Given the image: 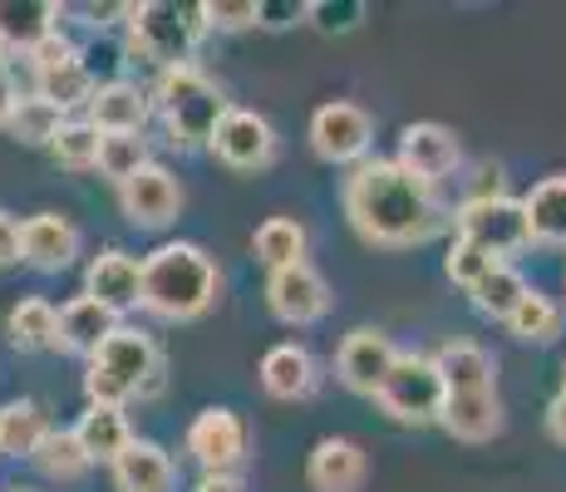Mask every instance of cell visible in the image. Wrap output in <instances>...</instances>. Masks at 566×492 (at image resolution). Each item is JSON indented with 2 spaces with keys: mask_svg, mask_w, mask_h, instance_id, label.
<instances>
[{
  "mask_svg": "<svg viewBox=\"0 0 566 492\" xmlns=\"http://www.w3.org/2000/svg\"><path fill=\"white\" fill-rule=\"evenodd\" d=\"M522 207H527L532 242L566 247V172H557V178H542L537 188L522 197Z\"/></svg>",
  "mask_w": 566,
  "mask_h": 492,
  "instance_id": "cell-28",
  "label": "cell"
},
{
  "mask_svg": "<svg viewBox=\"0 0 566 492\" xmlns=\"http://www.w3.org/2000/svg\"><path fill=\"white\" fill-rule=\"evenodd\" d=\"M306 20L325 35H345V30H355L365 20V0H311Z\"/></svg>",
  "mask_w": 566,
  "mask_h": 492,
  "instance_id": "cell-38",
  "label": "cell"
},
{
  "mask_svg": "<svg viewBox=\"0 0 566 492\" xmlns=\"http://www.w3.org/2000/svg\"><path fill=\"white\" fill-rule=\"evenodd\" d=\"M20 98H25V94L15 90V74H10V64L0 60V128L10 124V114H15V104H20Z\"/></svg>",
  "mask_w": 566,
  "mask_h": 492,
  "instance_id": "cell-43",
  "label": "cell"
},
{
  "mask_svg": "<svg viewBox=\"0 0 566 492\" xmlns=\"http://www.w3.org/2000/svg\"><path fill=\"white\" fill-rule=\"evenodd\" d=\"M64 124H70V118H64V108H54L50 98H40V94H25V98L15 104V114H10L6 128L20 138V144L40 148V144H54Z\"/></svg>",
  "mask_w": 566,
  "mask_h": 492,
  "instance_id": "cell-34",
  "label": "cell"
},
{
  "mask_svg": "<svg viewBox=\"0 0 566 492\" xmlns=\"http://www.w3.org/2000/svg\"><path fill=\"white\" fill-rule=\"evenodd\" d=\"M192 492H247V483L237 473H202V483Z\"/></svg>",
  "mask_w": 566,
  "mask_h": 492,
  "instance_id": "cell-44",
  "label": "cell"
},
{
  "mask_svg": "<svg viewBox=\"0 0 566 492\" xmlns=\"http://www.w3.org/2000/svg\"><path fill=\"white\" fill-rule=\"evenodd\" d=\"M148 138L144 134H104L99 138V172L114 188H124L138 168H148Z\"/></svg>",
  "mask_w": 566,
  "mask_h": 492,
  "instance_id": "cell-35",
  "label": "cell"
},
{
  "mask_svg": "<svg viewBox=\"0 0 566 492\" xmlns=\"http://www.w3.org/2000/svg\"><path fill=\"white\" fill-rule=\"evenodd\" d=\"M321 375H315V359L306 345H276L261 359V389L271 399H311Z\"/></svg>",
  "mask_w": 566,
  "mask_h": 492,
  "instance_id": "cell-24",
  "label": "cell"
},
{
  "mask_svg": "<svg viewBox=\"0 0 566 492\" xmlns=\"http://www.w3.org/2000/svg\"><path fill=\"white\" fill-rule=\"evenodd\" d=\"M15 492H25V488H15Z\"/></svg>",
  "mask_w": 566,
  "mask_h": 492,
  "instance_id": "cell-47",
  "label": "cell"
},
{
  "mask_svg": "<svg viewBox=\"0 0 566 492\" xmlns=\"http://www.w3.org/2000/svg\"><path fill=\"white\" fill-rule=\"evenodd\" d=\"M399 349L389 341L385 331H375V325H360V331H350L335 349V375H340V385L350 394H365V399H375L379 385L389 379V369H395Z\"/></svg>",
  "mask_w": 566,
  "mask_h": 492,
  "instance_id": "cell-10",
  "label": "cell"
},
{
  "mask_svg": "<svg viewBox=\"0 0 566 492\" xmlns=\"http://www.w3.org/2000/svg\"><path fill=\"white\" fill-rule=\"evenodd\" d=\"M84 399H90V404H104V409H124V404L134 399V389H128L118 375H108V369L90 365V369H84Z\"/></svg>",
  "mask_w": 566,
  "mask_h": 492,
  "instance_id": "cell-40",
  "label": "cell"
},
{
  "mask_svg": "<svg viewBox=\"0 0 566 492\" xmlns=\"http://www.w3.org/2000/svg\"><path fill=\"white\" fill-rule=\"evenodd\" d=\"M74 433H80L90 463H108V468H114V458L134 443V429H128L124 409H104V404H90V409L80 414V423H74Z\"/></svg>",
  "mask_w": 566,
  "mask_h": 492,
  "instance_id": "cell-27",
  "label": "cell"
},
{
  "mask_svg": "<svg viewBox=\"0 0 566 492\" xmlns=\"http://www.w3.org/2000/svg\"><path fill=\"white\" fill-rule=\"evenodd\" d=\"M30 463H35L40 473L50 478V483H80V478L94 468L74 429H50V439L40 443V453L30 458Z\"/></svg>",
  "mask_w": 566,
  "mask_h": 492,
  "instance_id": "cell-32",
  "label": "cell"
},
{
  "mask_svg": "<svg viewBox=\"0 0 566 492\" xmlns=\"http://www.w3.org/2000/svg\"><path fill=\"white\" fill-rule=\"evenodd\" d=\"M562 325H566V311L552 295H542V291H527V301L517 305V315L507 321V331L517 335V341H527V345H552L562 335Z\"/></svg>",
  "mask_w": 566,
  "mask_h": 492,
  "instance_id": "cell-33",
  "label": "cell"
},
{
  "mask_svg": "<svg viewBox=\"0 0 566 492\" xmlns=\"http://www.w3.org/2000/svg\"><path fill=\"white\" fill-rule=\"evenodd\" d=\"M562 394H566V365H562Z\"/></svg>",
  "mask_w": 566,
  "mask_h": 492,
  "instance_id": "cell-46",
  "label": "cell"
},
{
  "mask_svg": "<svg viewBox=\"0 0 566 492\" xmlns=\"http://www.w3.org/2000/svg\"><path fill=\"white\" fill-rule=\"evenodd\" d=\"M207 148L232 172H261L276 163V128H271L256 108H227V118L217 124Z\"/></svg>",
  "mask_w": 566,
  "mask_h": 492,
  "instance_id": "cell-9",
  "label": "cell"
},
{
  "mask_svg": "<svg viewBox=\"0 0 566 492\" xmlns=\"http://www.w3.org/2000/svg\"><path fill=\"white\" fill-rule=\"evenodd\" d=\"M369 478V458L355 439H321L311 448L306 483L315 492H360Z\"/></svg>",
  "mask_w": 566,
  "mask_h": 492,
  "instance_id": "cell-18",
  "label": "cell"
},
{
  "mask_svg": "<svg viewBox=\"0 0 566 492\" xmlns=\"http://www.w3.org/2000/svg\"><path fill=\"white\" fill-rule=\"evenodd\" d=\"M443 399H449V389H443V375H439V365H433V355H413V349H399L395 369H389V379L375 394V404L389 419L413 423V429L439 423Z\"/></svg>",
  "mask_w": 566,
  "mask_h": 492,
  "instance_id": "cell-5",
  "label": "cell"
},
{
  "mask_svg": "<svg viewBox=\"0 0 566 492\" xmlns=\"http://www.w3.org/2000/svg\"><path fill=\"white\" fill-rule=\"evenodd\" d=\"M369 144H375V118H369L360 104L331 98V104H321L311 114V148L321 153L325 163H355V168H360Z\"/></svg>",
  "mask_w": 566,
  "mask_h": 492,
  "instance_id": "cell-8",
  "label": "cell"
},
{
  "mask_svg": "<svg viewBox=\"0 0 566 492\" xmlns=\"http://www.w3.org/2000/svg\"><path fill=\"white\" fill-rule=\"evenodd\" d=\"M188 453L202 473H237L247 458V423L232 409H202L188 423Z\"/></svg>",
  "mask_w": 566,
  "mask_h": 492,
  "instance_id": "cell-12",
  "label": "cell"
},
{
  "mask_svg": "<svg viewBox=\"0 0 566 492\" xmlns=\"http://www.w3.org/2000/svg\"><path fill=\"white\" fill-rule=\"evenodd\" d=\"M90 365L108 369V375H118L134 394H144V385L163 369V355H158V345L148 341L144 331H134V325H118V331L108 335L104 349L90 359Z\"/></svg>",
  "mask_w": 566,
  "mask_h": 492,
  "instance_id": "cell-17",
  "label": "cell"
},
{
  "mask_svg": "<svg viewBox=\"0 0 566 492\" xmlns=\"http://www.w3.org/2000/svg\"><path fill=\"white\" fill-rule=\"evenodd\" d=\"M6 335L15 349H54L60 345V311H54L50 301H40V295H30V301H20L15 311H10L6 321Z\"/></svg>",
  "mask_w": 566,
  "mask_h": 492,
  "instance_id": "cell-29",
  "label": "cell"
},
{
  "mask_svg": "<svg viewBox=\"0 0 566 492\" xmlns=\"http://www.w3.org/2000/svg\"><path fill=\"white\" fill-rule=\"evenodd\" d=\"M493 266H503V261H493L483 247L463 242V237H453L449 257H443V271H449V281H453V286H463V291H473Z\"/></svg>",
  "mask_w": 566,
  "mask_h": 492,
  "instance_id": "cell-37",
  "label": "cell"
},
{
  "mask_svg": "<svg viewBox=\"0 0 566 492\" xmlns=\"http://www.w3.org/2000/svg\"><path fill=\"white\" fill-rule=\"evenodd\" d=\"M252 251H256L261 266H271V271L301 266V261H306V227L291 222V217H271V222L256 227Z\"/></svg>",
  "mask_w": 566,
  "mask_h": 492,
  "instance_id": "cell-30",
  "label": "cell"
},
{
  "mask_svg": "<svg viewBox=\"0 0 566 492\" xmlns=\"http://www.w3.org/2000/svg\"><path fill=\"white\" fill-rule=\"evenodd\" d=\"M256 15L261 25H296V20H306V6H296V0H256Z\"/></svg>",
  "mask_w": 566,
  "mask_h": 492,
  "instance_id": "cell-41",
  "label": "cell"
},
{
  "mask_svg": "<svg viewBox=\"0 0 566 492\" xmlns=\"http://www.w3.org/2000/svg\"><path fill=\"white\" fill-rule=\"evenodd\" d=\"M266 305H271V315L286 325H315L325 311H331V286H325V276L311 266V261H301V266L271 271Z\"/></svg>",
  "mask_w": 566,
  "mask_h": 492,
  "instance_id": "cell-13",
  "label": "cell"
},
{
  "mask_svg": "<svg viewBox=\"0 0 566 492\" xmlns=\"http://www.w3.org/2000/svg\"><path fill=\"white\" fill-rule=\"evenodd\" d=\"M114 488L118 492H178V468L154 439H134L114 458Z\"/></svg>",
  "mask_w": 566,
  "mask_h": 492,
  "instance_id": "cell-22",
  "label": "cell"
},
{
  "mask_svg": "<svg viewBox=\"0 0 566 492\" xmlns=\"http://www.w3.org/2000/svg\"><path fill=\"white\" fill-rule=\"evenodd\" d=\"M222 295V271L198 242H163L144 257V311L158 321H198Z\"/></svg>",
  "mask_w": 566,
  "mask_h": 492,
  "instance_id": "cell-2",
  "label": "cell"
},
{
  "mask_svg": "<svg viewBox=\"0 0 566 492\" xmlns=\"http://www.w3.org/2000/svg\"><path fill=\"white\" fill-rule=\"evenodd\" d=\"M202 20H207L212 30H247V25H261L256 0H202Z\"/></svg>",
  "mask_w": 566,
  "mask_h": 492,
  "instance_id": "cell-39",
  "label": "cell"
},
{
  "mask_svg": "<svg viewBox=\"0 0 566 492\" xmlns=\"http://www.w3.org/2000/svg\"><path fill=\"white\" fill-rule=\"evenodd\" d=\"M439 423L459 443H488L493 433H503V399H497V389L449 394V399H443Z\"/></svg>",
  "mask_w": 566,
  "mask_h": 492,
  "instance_id": "cell-21",
  "label": "cell"
},
{
  "mask_svg": "<svg viewBox=\"0 0 566 492\" xmlns=\"http://www.w3.org/2000/svg\"><path fill=\"white\" fill-rule=\"evenodd\" d=\"M527 291H532V286L522 281V271H513V266L503 261V266L488 271V276L478 281V286L468 291V295H473V305L488 315V321H503V325H507V321L517 315V305L527 301Z\"/></svg>",
  "mask_w": 566,
  "mask_h": 492,
  "instance_id": "cell-31",
  "label": "cell"
},
{
  "mask_svg": "<svg viewBox=\"0 0 566 492\" xmlns=\"http://www.w3.org/2000/svg\"><path fill=\"white\" fill-rule=\"evenodd\" d=\"M80 257V227L70 222V217L60 212H35L20 222V261H25L30 271H64L70 261Z\"/></svg>",
  "mask_w": 566,
  "mask_h": 492,
  "instance_id": "cell-15",
  "label": "cell"
},
{
  "mask_svg": "<svg viewBox=\"0 0 566 492\" xmlns=\"http://www.w3.org/2000/svg\"><path fill=\"white\" fill-rule=\"evenodd\" d=\"M20 261V222L10 212H0V271Z\"/></svg>",
  "mask_w": 566,
  "mask_h": 492,
  "instance_id": "cell-42",
  "label": "cell"
},
{
  "mask_svg": "<svg viewBox=\"0 0 566 492\" xmlns=\"http://www.w3.org/2000/svg\"><path fill=\"white\" fill-rule=\"evenodd\" d=\"M124 15H128V50L144 54L148 64H158V74L192 64V50H198V40L207 30L202 6H172V0L124 6Z\"/></svg>",
  "mask_w": 566,
  "mask_h": 492,
  "instance_id": "cell-4",
  "label": "cell"
},
{
  "mask_svg": "<svg viewBox=\"0 0 566 492\" xmlns=\"http://www.w3.org/2000/svg\"><path fill=\"white\" fill-rule=\"evenodd\" d=\"M30 70H35V94L50 98V104L64 108V114H70V108H90L94 94H99V84H94V64L84 60L60 30L30 54Z\"/></svg>",
  "mask_w": 566,
  "mask_h": 492,
  "instance_id": "cell-6",
  "label": "cell"
},
{
  "mask_svg": "<svg viewBox=\"0 0 566 492\" xmlns=\"http://www.w3.org/2000/svg\"><path fill=\"white\" fill-rule=\"evenodd\" d=\"M148 114H154V94L138 90L134 80H108L99 84L90 104V124L99 134H144Z\"/></svg>",
  "mask_w": 566,
  "mask_h": 492,
  "instance_id": "cell-20",
  "label": "cell"
},
{
  "mask_svg": "<svg viewBox=\"0 0 566 492\" xmlns=\"http://www.w3.org/2000/svg\"><path fill=\"white\" fill-rule=\"evenodd\" d=\"M433 365H439L443 389H449V394L497 389V365H493V355H488L483 345H473V341H449V345H439Z\"/></svg>",
  "mask_w": 566,
  "mask_h": 492,
  "instance_id": "cell-25",
  "label": "cell"
},
{
  "mask_svg": "<svg viewBox=\"0 0 566 492\" xmlns=\"http://www.w3.org/2000/svg\"><path fill=\"white\" fill-rule=\"evenodd\" d=\"M547 433L566 448V394H557V399L547 404Z\"/></svg>",
  "mask_w": 566,
  "mask_h": 492,
  "instance_id": "cell-45",
  "label": "cell"
},
{
  "mask_svg": "<svg viewBox=\"0 0 566 492\" xmlns=\"http://www.w3.org/2000/svg\"><path fill=\"white\" fill-rule=\"evenodd\" d=\"M45 439H50V414L35 399L0 404V453L6 458H35Z\"/></svg>",
  "mask_w": 566,
  "mask_h": 492,
  "instance_id": "cell-26",
  "label": "cell"
},
{
  "mask_svg": "<svg viewBox=\"0 0 566 492\" xmlns=\"http://www.w3.org/2000/svg\"><path fill=\"white\" fill-rule=\"evenodd\" d=\"M395 163L433 188V182H443V178H453V172H459L463 148H459V138H453V128H443V124H409L405 134H399V158Z\"/></svg>",
  "mask_w": 566,
  "mask_h": 492,
  "instance_id": "cell-14",
  "label": "cell"
},
{
  "mask_svg": "<svg viewBox=\"0 0 566 492\" xmlns=\"http://www.w3.org/2000/svg\"><path fill=\"white\" fill-rule=\"evenodd\" d=\"M118 207H124V217L134 227H148V232H158V227L178 222V212H182V182L172 178L163 163H148V168H138L134 178L118 188Z\"/></svg>",
  "mask_w": 566,
  "mask_h": 492,
  "instance_id": "cell-11",
  "label": "cell"
},
{
  "mask_svg": "<svg viewBox=\"0 0 566 492\" xmlns=\"http://www.w3.org/2000/svg\"><path fill=\"white\" fill-rule=\"evenodd\" d=\"M84 295H94V301L108 305L114 315L144 305V261L118 247L99 251V257L90 261V271H84Z\"/></svg>",
  "mask_w": 566,
  "mask_h": 492,
  "instance_id": "cell-16",
  "label": "cell"
},
{
  "mask_svg": "<svg viewBox=\"0 0 566 492\" xmlns=\"http://www.w3.org/2000/svg\"><path fill=\"white\" fill-rule=\"evenodd\" d=\"M453 227H459L463 242L483 247L493 261L513 257L532 242V227H527V207L517 197H483V202H459L453 212Z\"/></svg>",
  "mask_w": 566,
  "mask_h": 492,
  "instance_id": "cell-7",
  "label": "cell"
},
{
  "mask_svg": "<svg viewBox=\"0 0 566 492\" xmlns=\"http://www.w3.org/2000/svg\"><path fill=\"white\" fill-rule=\"evenodd\" d=\"M60 6L50 0H0V54H35L54 35Z\"/></svg>",
  "mask_w": 566,
  "mask_h": 492,
  "instance_id": "cell-19",
  "label": "cell"
},
{
  "mask_svg": "<svg viewBox=\"0 0 566 492\" xmlns=\"http://www.w3.org/2000/svg\"><path fill=\"white\" fill-rule=\"evenodd\" d=\"M99 128L90 124V118H70V124L60 128V138H54V158H60V168H70V172H90V168H99Z\"/></svg>",
  "mask_w": 566,
  "mask_h": 492,
  "instance_id": "cell-36",
  "label": "cell"
},
{
  "mask_svg": "<svg viewBox=\"0 0 566 492\" xmlns=\"http://www.w3.org/2000/svg\"><path fill=\"white\" fill-rule=\"evenodd\" d=\"M114 331H118V315L108 311V305H99L94 295H74V301L60 311V345L54 349H70V355L94 359Z\"/></svg>",
  "mask_w": 566,
  "mask_h": 492,
  "instance_id": "cell-23",
  "label": "cell"
},
{
  "mask_svg": "<svg viewBox=\"0 0 566 492\" xmlns=\"http://www.w3.org/2000/svg\"><path fill=\"white\" fill-rule=\"evenodd\" d=\"M154 108L168 128V138L178 148H202L212 144L217 124L227 118V98L198 64H178V70H163L154 84Z\"/></svg>",
  "mask_w": 566,
  "mask_h": 492,
  "instance_id": "cell-3",
  "label": "cell"
},
{
  "mask_svg": "<svg viewBox=\"0 0 566 492\" xmlns=\"http://www.w3.org/2000/svg\"><path fill=\"white\" fill-rule=\"evenodd\" d=\"M345 217L369 247H423L443 227V207L429 182L405 172L395 158H365L345 178Z\"/></svg>",
  "mask_w": 566,
  "mask_h": 492,
  "instance_id": "cell-1",
  "label": "cell"
}]
</instances>
